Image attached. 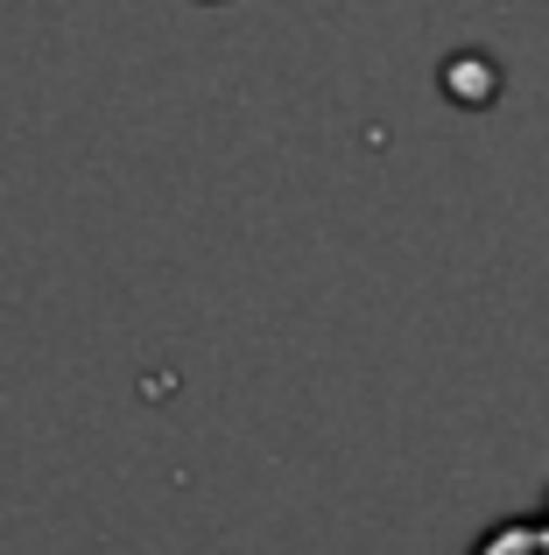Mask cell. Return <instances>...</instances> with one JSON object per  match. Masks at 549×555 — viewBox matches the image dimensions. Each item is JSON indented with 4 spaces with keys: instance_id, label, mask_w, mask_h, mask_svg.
Instances as JSON below:
<instances>
[{
    "instance_id": "obj_1",
    "label": "cell",
    "mask_w": 549,
    "mask_h": 555,
    "mask_svg": "<svg viewBox=\"0 0 549 555\" xmlns=\"http://www.w3.org/2000/svg\"><path fill=\"white\" fill-rule=\"evenodd\" d=\"M472 555H549V520H500Z\"/></svg>"
}]
</instances>
